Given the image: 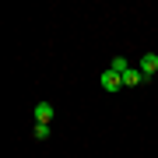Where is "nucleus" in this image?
<instances>
[{
  "label": "nucleus",
  "mask_w": 158,
  "mask_h": 158,
  "mask_svg": "<svg viewBox=\"0 0 158 158\" xmlns=\"http://www.w3.org/2000/svg\"><path fill=\"white\" fill-rule=\"evenodd\" d=\"M98 85H102V91H119L123 88V74H116V70H102V77H98Z\"/></svg>",
  "instance_id": "nucleus-1"
},
{
  "label": "nucleus",
  "mask_w": 158,
  "mask_h": 158,
  "mask_svg": "<svg viewBox=\"0 0 158 158\" xmlns=\"http://www.w3.org/2000/svg\"><path fill=\"white\" fill-rule=\"evenodd\" d=\"M137 67H141V74H144V77H155V74H158V53H144Z\"/></svg>",
  "instance_id": "nucleus-2"
},
{
  "label": "nucleus",
  "mask_w": 158,
  "mask_h": 158,
  "mask_svg": "<svg viewBox=\"0 0 158 158\" xmlns=\"http://www.w3.org/2000/svg\"><path fill=\"white\" fill-rule=\"evenodd\" d=\"M53 113H56V109H53L49 102H35V123H53Z\"/></svg>",
  "instance_id": "nucleus-3"
},
{
  "label": "nucleus",
  "mask_w": 158,
  "mask_h": 158,
  "mask_svg": "<svg viewBox=\"0 0 158 158\" xmlns=\"http://www.w3.org/2000/svg\"><path fill=\"white\" fill-rule=\"evenodd\" d=\"M141 81H144L141 67H127V70H123V88H137Z\"/></svg>",
  "instance_id": "nucleus-4"
},
{
  "label": "nucleus",
  "mask_w": 158,
  "mask_h": 158,
  "mask_svg": "<svg viewBox=\"0 0 158 158\" xmlns=\"http://www.w3.org/2000/svg\"><path fill=\"white\" fill-rule=\"evenodd\" d=\"M32 137H35V141H46V137H49V123H35L32 127Z\"/></svg>",
  "instance_id": "nucleus-5"
},
{
  "label": "nucleus",
  "mask_w": 158,
  "mask_h": 158,
  "mask_svg": "<svg viewBox=\"0 0 158 158\" xmlns=\"http://www.w3.org/2000/svg\"><path fill=\"white\" fill-rule=\"evenodd\" d=\"M127 67H130V63H127L123 56H113V60H109V70H116V74H123Z\"/></svg>",
  "instance_id": "nucleus-6"
}]
</instances>
